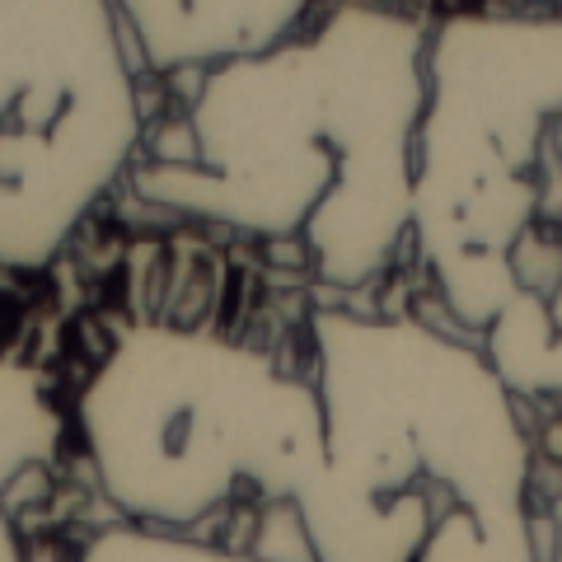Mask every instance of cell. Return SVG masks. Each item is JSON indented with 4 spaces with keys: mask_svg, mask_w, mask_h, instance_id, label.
<instances>
[{
    "mask_svg": "<svg viewBox=\"0 0 562 562\" xmlns=\"http://www.w3.org/2000/svg\"><path fill=\"white\" fill-rule=\"evenodd\" d=\"M413 249L516 398H562V14L427 29Z\"/></svg>",
    "mask_w": 562,
    "mask_h": 562,
    "instance_id": "obj_3",
    "label": "cell"
},
{
    "mask_svg": "<svg viewBox=\"0 0 562 562\" xmlns=\"http://www.w3.org/2000/svg\"><path fill=\"white\" fill-rule=\"evenodd\" d=\"M76 562H281L268 553H239L225 543H211L198 535H173V530H146V525L117 520L99 530Z\"/></svg>",
    "mask_w": 562,
    "mask_h": 562,
    "instance_id": "obj_8",
    "label": "cell"
},
{
    "mask_svg": "<svg viewBox=\"0 0 562 562\" xmlns=\"http://www.w3.org/2000/svg\"><path fill=\"white\" fill-rule=\"evenodd\" d=\"M324 450L291 502L305 562H539L520 398L469 338L408 314L310 319Z\"/></svg>",
    "mask_w": 562,
    "mask_h": 562,
    "instance_id": "obj_2",
    "label": "cell"
},
{
    "mask_svg": "<svg viewBox=\"0 0 562 562\" xmlns=\"http://www.w3.org/2000/svg\"><path fill=\"white\" fill-rule=\"evenodd\" d=\"M66 446V417L43 371L0 357V562H38L29 506Z\"/></svg>",
    "mask_w": 562,
    "mask_h": 562,
    "instance_id": "obj_7",
    "label": "cell"
},
{
    "mask_svg": "<svg viewBox=\"0 0 562 562\" xmlns=\"http://www.w3.org/2000/svg\"><path fill=\"white\" fill-rule=\"evenodd\" d=\"M146 146L113 0H0V272H38Z\"/></svg>",
    "mask_w": 562,
    "mask_h": 562,
    "instance_id": "obj_5",
    "label": "cell"
},
{
    "mask_svg": "<svg viewBox=\"0 0 562 562\" xmlns=\"http://www.w3.org/2000/svg\"><path fill=\"white\" fill-rule=\"evenodd\" d=\"M140 66L211 70L301 33L314 0H113Z\"/></svg>",
    "mask_w": 562,
    "mask_h": 562,
    "instance_id": "obj_6",
    "label": "cell"
},
{
    "mask_svg": "<svg viewBox=\"0 0 562 562\" xmlns=\"http://www.w3.org/2000/svg\"><path fill=\"white\" fill-rule=\"evenodd\" d=\"M76 436L127 525L198 535L239 502L291 506L324 450L314 380L254 342L140 324L80 384Z\"/></svg>",
    "mask_w": 562,
    "mask_h": 562,
    "instance_id": "obj_4",
    "label": "cell"
},
{
    "mask_svg": "<svg viewBox=\"0 0 562 562\" xmlns=\"http://www.w3.org/2000/svg\"><path fill=\"white\" fill-rule=\"evenodd\" d=\"M427 29L347 0L314 29L198 76L188 113L140 150V202L295 249L333 291L390 272L413 231Z\"/></svg>",
    "mask_w": 562,
    "mask_h": 562,
    "instance_id": "obj_1",
    "label": "cell"
},
{
    "mask_svg": "<svg viewBox=\"0 0 562 562\" xmlns=\"http://www.w3.org/2000/svg\"><path fill=\"white\" fill-rule=\"evenodd\" d=\"M549 530H553V549H549V562H562V492L549 506Z\"/></svg>",
    "mask_w": 562,
    "mask_h": 562,
    "instance_id": "obj_9",
    "label": "cell"
}]
</instances>
